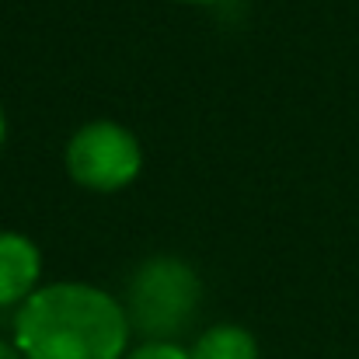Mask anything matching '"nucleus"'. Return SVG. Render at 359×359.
<instances>
[{"label":"nucleus","mask_w":359,"mask_h":359,"mask_svg":"<svg viewBox=\"0 0 359 359\" xmlns=\"http://www.w3.org/2000/svg\"><path fill=\"white\" fill-rule=\"evenodd\" d=\"M203 300L199 272L178 255L143 258L126 283V318L143 342H178Z\"/></svg>","instance_id":"nucleus-2"},{"label":"nucleus","mask_w":359,"mask_h":359,"mask_svg":"<svg viewBox=\"0 0 359 359\" xmlns=\"http://www.w3.org/2000/svg\"><path fill=\"white\" fill-rule=\"evenodd\" d=\"M25 359H122L133 328L116 293L81 279L42 283L11 321Z\"/></svg>","instance_id":"nucleus-1"},{"label":"nucleus","mask_w":359,"mask_h":359,"mask_svg":"<svg viewBox=\"0 0 359 359\" xmlns=\"http://www.w3.org/2000/svg\"><path fill=\"white\" fill-rule=\"evenodd\" d=\"M7 143V116H4V105H0V150Z\"/></svg>","instance_id":"nucleus-8"},{"label":"nucleus","mask_w":359,"mask_h":359,"mask_svg":"<svg viewBox=\"0 0 359 359\" xmlns=\"http://www.w3.org/2000/svg\"><path fill=\"white\" fill-rule=\"evenodd\" d=\"M63 164L81 189L112 196L143 175V143L122 122L91 119L67 140Z\"/></svg>","instance_id":"nucleus-3"},{"label":"nucleus","mask_w":359,"mask_h":359,"mask_svg":"<svg viewBox=\"0 0 359 359\" xmlns=\"http://www.w3.org/2000/svg\"><path fill=\"white\" fill-rule=\"evenodd\" d=\"M192 359H258V339L244 328V325H210L206 332H199V339L189 346Z\"/></svg>","instance_id":"nucleus-5"},{"label":"nucleus","mask_w":359,"mask_h":359,"mask_svg":"<svg viewBox=\"0 0 359 359\" xmlns=\"http://www.w3.org/2000/svg\"><path fill=\"white\" fill-rule=\"evenodd\" d=\"M42 286V251L21 231H0V311H18Z\"/></svg>","instance_id":"nucleus-4"},{"label":"nucleus","mask_w":359,"mask_h":359,"mask_svg":"<svg viewBox=\"0 0 359 359\" xmlns=\"http://www.w3.org/2000/svg\"><path fill=\"white\" fill-rule=\"evenodd\" d=\"M0 359H25V356L18 353V346L11 339H0Z\"/></svg>","instance_id":"nucleus-7"},{"label":"nucleus","mask_w":359,"mask_h":359,"mask_svg":"<svg viewBox=\"0 0 359 359\" xmlns=\"http://www.w3.org/2000/svg\"><path fill=\"white\" fill-rule=\"evenodd\" d=\"M175 4H189V7H210V4H224V0H175Z\"/></svg>","instance_id":"nucleus-9"},{"label":"nucleus","mask_w":359,"mask_h":359,"mask_svg":"<svg viewBox=\"0 0 359 359\" xmlns=\"http://www.w3.org/2000/svg\"><path fill=\"white\" fill-rule=\"evenodd\" d=\"M122 359H192L182 342H133Z\"/></svg>","instance_id":"nucleus-6"}]
</instances>
